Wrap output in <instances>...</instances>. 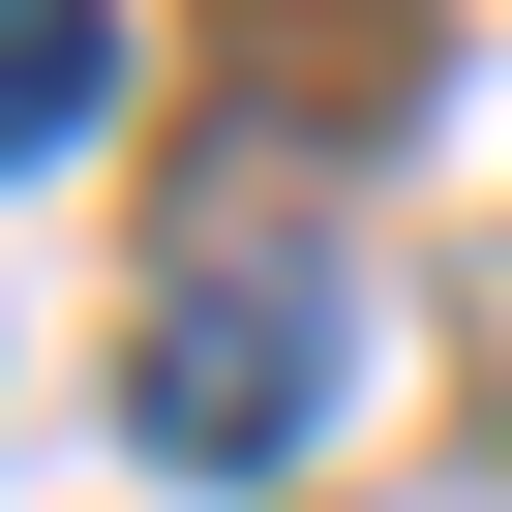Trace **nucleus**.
<instances>
[{
    "label": "nucleus",
    "instance_id": "2",
    "mask_svg": "<svg viewBox=\"0 0 512 512\" xmlns=\"http://www.w3.org/2000/svg\"><path fill=\"white\" fill-rule=\"evenodd\" d=\"M121 121V0H0V181Z\"/></svg>",
    "mask_w": 512,
    "mask_h": 512
},
{
    "label": "nucleus",
    "instance_id": "1",
    "mask_svg": "<svg viewBox=\"0 0 512 512\" xmlns=\"http://www.w3.org/2000/svg\"><path fill=\"white\" fill-rule=\"evenodd\" d=\"M332 362H362L332 272H181L151 362H121V452H151V482H272V452L332 422Z\"/></svg>",
    "mask_w": 512,
    "mask_h": 512
}]
</instances>
